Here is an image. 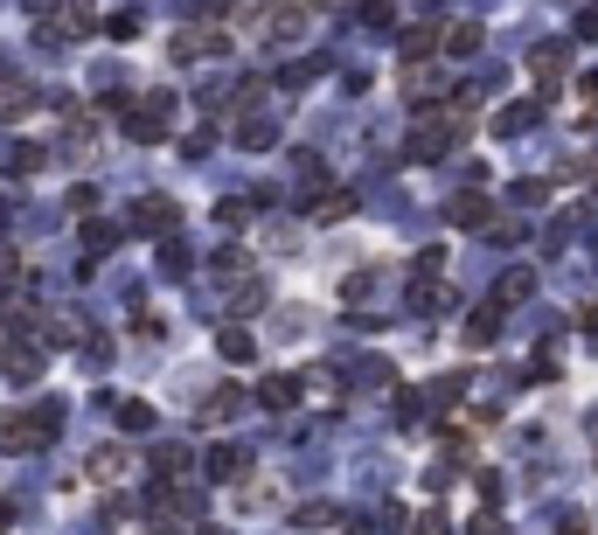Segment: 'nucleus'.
<instances>
[{
    "mask_svg": "<svg viewBox=\"0 0 598 535\" xmlns=\"http://www.w3.org/2000/svg\"><path fill=\"white\" fill-rule=\"evenodd\" d=\"M56 424H63V410H56V403H35V410H0V445H7V452H42V445L56 438Z\"/></svg>",
    "mask_w": 598,
    "mask_h": 535,
    "instance_id": "obj_1",
    "label": "nucleus"
},
{
    "mask_svg": "<svg viewBox=\"0 0 598 535\" xmlns=\"http://www.w3.org/2000/svg\"><path fill=\"white\" fill-rule=\"evenodd\" d=\"M7 376H14V383H35V376H42V348H35V341H7Z\"/></svg>",
    "mask_w": 598,
    "mask_h": 535,
    "instance_id": "obj_2",
    "label": "nucleus"
},
{
    "mask_svg": "<svg viewBox=\"0 0 598 535\" xmlns=\"http://www.w3.org/2000/svg\"><path fill=\"white\" fill-rule=\"evenodd\" d=\"M480 42H487V28H480V21H452L446 35H439V49H446V56H473Z\"/></svg>",
    "mask_w": 598,
    "mask_h": 535,
    "instance_id": "obj_3",
    "label": "nucleus"
},
{
    "mask_svg": "<svg viewBox=\"0 0 598 535\" xmlns=\"http://www.w3.org/2000/svg\"><path fill=\"white\" fill-rule=\"evenodd\" d=\"M133 223H140V230H174V223H181V209H174L167 195H147V202L133 209Z\"/></svg>",
    "mask_w": 598,
    "mask_h": 535,
    "instance_id": "obj_4",
    "label": "nucleus"
},
{
    "mask_svg": "<svg viewBox=\"0 0 598 535\" xmlns=\"http://www.w3.org/2000/svg\"><path fill=\"white\" fill-rule=\"evenodd\" d=\"M244 473H251V452H237V445L209 452V480H244Z\"/></svg>",
    "mask_w": 598,
    "mask_h": 535,
    "instance_id": "obj_5",
    "label": "nucleus"
},
{
    "mask_svg": "<svg viewBox=\"0 0 598 535\" xmlns=\"http://www.w3.org/2000/svg\"><path fill=\"white\" fill-rule=\"evenodd\" d=\"M446 216L459 223V230H473V223H494V202H487V195H459Z\"/></svg>",
    "mask_w": 598,
    "mask_h": 535,
    "instance_id": "obj_6",
    "label": "nucleus"
},
{
    "mask_svg": "<svg viewBox=\"0 0 598 535\" xmlns=\"http://www.w3.org/2000/svg\"><path fill=\"white\" fill-rule=\"evenodd\" d=\"M126 473V445H98L91 452V480H119Z\"/></svg>",
    "mask_w": 598,
    "mask_h": 535,
    "instance_id": "obj_7",
    "label": "nucleus"
},
{
    "mask_svg": "<svg viewBox=\"0 0 598 535\" xmlns=\"http://www.w3.org/2000/svg\"><path fill=\"white\" fill-rule=\"evenodd\" d=\"M265 410H293V397H299V376H265Z\"/></svg>",
    "mask_w": 598,
    "mask_h": 535,
    "instance_id": "obj_8",
    "label": "nucleus"
},
{
    "mask_svg": "<svg viewBox=\"0 0 598 535\" xmlns=\"http://www.w3.org/2000/svg\"><path fill=\"white\" fill-rule=\"evenodd\" d=\"M564 56H571L564 42H557V49H536V84H543V91H557V70H564Z\"/></svg>",
    "mask_w": 598,
    "mask_h": 535,
    "instance_id": "obj_9",
    "label": "nucleus"
},
{
    "mask_svg": "<svg viewBox=\"0 0 598 535\" xmlns=\"http://www.w3.org/2000/svg\"><path fill=\"white\" fill-rule=\"evenodd\" d=\"M28 105H35V91H28V84H7V77H0V119H21Z\"/></svg>",
    "mask_w": 598,
    "mask_h": 535,
    "instance_id": "obj_10",
    "label": "nucleus"
},
{
    "mask_svg": "<svg viewBox=\"0 0 598 535\" xmlns=\"http://www.w3.org/2000/svg\"><path fill=\"white\" fill-rule=\"evenodd\" d=\"M494 327H501V313H494V306H480V313L466 320V348H487V334H494Z\"/></svg>",
    "mask_w": 598,
    "mask_h": 535,
    "instance_id": "obj_11",
    "label": "nucleus"
},
{
    "mask_svg": "<svg viewBox=\"0 0 598 535\" xmlns=\"http://www.w3.org/2000/svg\"><path fill=\"white\" fill-rule=\"evenodd\" d=\"M216 348H223V362H251V355H258L244 327H223V341H216Z\"/></svg>",
    "mask_w": 598,
    "mask_h": 535,
    "instance_id": "obj_12",
    "label": "nucleus"
},
{
    "mask_svg": "<svg viewBox=\"0 0 598 535\" xmlns=\"http://www.w3.org/2000/svg\"><path fill=\"white\" fill-rule=\"evenodd\" d=\"M348 209H355V195H348V188H341V195H320V202H313V216H320V223H341Z\"/></svg>",
    "mask_w": 598,
    "mask_h": 535,
    "instance_id": "obj_13",
    "label": "nucleus"
},
{
    "mask_svg": "<svg viewBox=\"0 0 598 535\" xmlns=\"http://www.w3.org/2000/svg\"><path fill=\"white\" fill-rule=\"evenodd\" d=\"M425 49H439V28H432V21H425V28H411V35H404V56H411V63H418V56H425Z\"/></svg>",
    "mask_w": 598,
    "mask_h": 535,
    "instance_id": "obj_14",
    "label": "nucleus"
},
{
    "mask_svg": "<svg viewBox=\"0 0 598 535\" xmlns=\"http://www.w3.org/2000/svg\"><path fill=\"white\" fill-rule=\"evenodd\" d=\"M244 146H251V153H258V146H272V139H279V126H265V119H244Z\"/></svg>",
    "mask_w": 598,
    "mask_h": 535,
    "instance_id": "obj_15",
    "label": "nucleus"
},
{
    "mask_svg": "<svg viewBox=\"0 0 598 535\" xmlns=\"http://www.w3.org/2000/svg\"><path fill=\"white\" fill-rule=\"evenodd\" d=\"M529 126H536V105H508L501 112V133H529Z\"/></svg>",
    "mask_w": 598,
    "mask_h": 535,
    "instance_id": "obj_16",
    "label": "nucleus"
},
{
    "mask_svg": "<svg viewBox=\"0 0 598 535\" xmlns=\"http://www.w3.org/2000/svg\"><path fill=\"white\" fill-rule=\"evenodd\" d=\"M119 424H126V431H147V424H153V410H147L140 397H133V403H119Z\"/></svg>",
    "mask_w": 598,
    "mask_h": 535,
    "instance_id": "obj_17",
    "label": "nucleus"
},
{
    "mask_svg": "<svg viewBox=\"0 0 598 535\" xmlns=\"http://www.w3.org/2000/svg\"><path fill=\"white\" fill-rule=\"evenodd\" d=\"M272 14H279V21H272V28H279V35H286V42H293L299 28H306V7H272Z\"/></svg>",
    "mask_w": 598,
    "mask_h": 535,
    "instance_id": "obj_18",
    "label": "nucleus"
},
{
    "mask_svg": "<svg viewBox=\"0 0 598 535\" xmlns=\"http://www.w3.org/2000/svg\"><path fill=\"white\" fill-rule=\"evenodd\" d=\"M529 285H536L529 271H508V278H501V299H529Z\"/></svg>",
    "mask_w": 598,
    "mask_h": 535,
    "instance_id": "obj_19",
    "label": "nucleus"
},
{
    "mask_svg": "<svg viewBox=\"0 0 598 535\" xmlns=\"http://www.w3.org/2000/svg\"><path fill=\"white\" fill-rule=\"evenodd\" d=\"M42 167V146H14V174H35Z\"/></svg>",
    "mask_w": 598,
    "mask_h": 535,
    "instance_id": "obj_20",
    "label": "nucleus"
},
{
    "mask_svg": "<svg viewBox=\"0 0 598 535\" xmlns=\"http://www.w3.org/2000/svg\"><path fill=\"white\" fill-rule=\"evenodd\" d=\"M84 237H91V251H112V244H119V230H112V223H91Z\"/></svg>",
    "mask_w": 598,
    "mask_h": 535,
    "instance_id": "obj_21",
    "label": "nucleus"
},
{
    "mask_svg": "<svg viewBox=\"0 0 598 535\" xmlns=\"http://www.w3.org/2000/svg\"><path fill=\"white\" fill-rule=\"evenodd\" d=\"M362 14H369V21H383V28H390V21H397V0H369V7H362Z\"/></svg>",
    "mask_w": 598,
    "mask_h": 535,
    "instance_id": "obj_22",
    "label": "nucleus"
},
{
    "mask_svg": "<svg viewBox=\"0 0 598 535\" xmlns=\"http://www.w3.org/2000/svg\"><path fill=\"white\" fill-rule=\"evenodd\" d=\"M418 535H446V515H425V522H418Z\"/></svg>",
    "mask_w": 598,
    "mask_h": 535,
    "instance_id": "obj_23",
    "label": "nucleus"
},
{
    "mask_svg": "<svg viewBox=\"0 0 598 535\" xmlns=\"http://www.w3.org/2000/svg\"><path fill=\"white\" fill-rule=\"evenodd\" d=\"M7 522H14V508H7V501H0V529H7Z\"/></svg>",
    "mask_w": 598,
    "mask_h": 535,
    "instance_id": "obj_24",
    "label": "nucleus"
},
{
    "mask_svg": "<svg viewBox=\"0 0 598 535\" xmlns=\"http://www.w3.org/2000/svg\"><path fill=\"white\" fill-rule=\"evenodd\" d=\"M564 535H585V522H564Z\"/></svg>",
    "mask_w": 598,
    "mask_h": 535,
    "instance_id": "obj_25",
    "label": "nucleus"
},
{
    "mask_svg": "<svg viewBox=\"0 0 598 535\" xmlns=\"http://www.w3.org/2000/svg\"><path fill=\"white\" fill-rule=\"evenodd\" d=\"M0 230H7V202H0Z\"/></svg>",
    "mask_w": 598,
    "mask_h": 535,
    "instance_id": "obj_26",
    "label": "nucleus"
}]
</instances>
